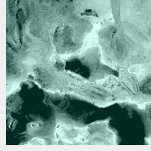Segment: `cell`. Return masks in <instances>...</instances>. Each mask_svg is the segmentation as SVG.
Wrapping results in <instances>:
<instances>
[{"instance_id": "cell-1", "label": "cell", "mask_w": 151, "mask_h": 151, "mask_svg": "<svg viewBox=\"0 0 151 151\" xmlns=\"http://www.w3.org/2000/svg\"><path fill=\"white\" fill-rule=\"evenodd\" d=\"M140 90L142 93L147 96H151V80L145 83Z\"/></svg>"}]
</instances>
